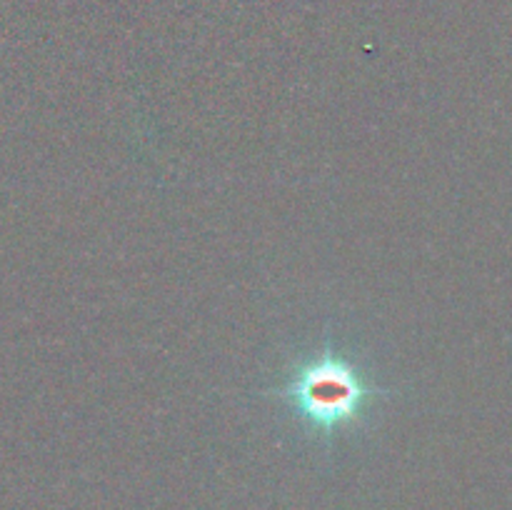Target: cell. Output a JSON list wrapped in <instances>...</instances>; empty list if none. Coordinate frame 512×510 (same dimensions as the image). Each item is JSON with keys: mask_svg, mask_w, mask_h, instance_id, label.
I'll return each mask as SVG.
<instances>
[{"mask_svg": "<svg viewBox=\"0 0 512 510\" xmlns=\"http://www.w3.org/2000/svg\"><path fill=\"white\" fill-rule=\"evenodd\" d=\"M290 398L305 418L320 425H333L350 418L363 398V385L353 370L335 360H323L320 365L305 370L290 385Z\"/></svg>", "mask_w": 512, "mask_h": 510, "instance_id": "1", "label": "cell"}]
</instances>
